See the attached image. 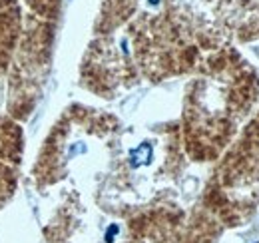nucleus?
<instances>
[{"mask_svg": "<svg viewBox=\"0 0 259 243\" xmlns=\"http://www.w3.org/2000/svg\"><path fill=\"white\" fill-rule=\"evenodd\" d=\"M150 2H158V0H150Z\"/></svg>", "mask_w": 259, "mask_h": 243, "instance_id": "1", "label": "nucleus"}]
</instances>
